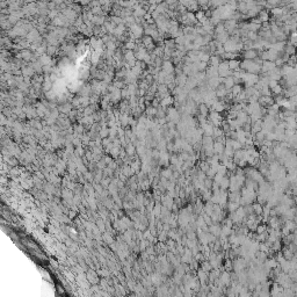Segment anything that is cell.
Segmentation results:
<instances>
[{"instance_id":"obj_5","label":"cell","mask_w":297,"mask_h":297,"mask_svg":"<svg viewBox=\"0 0 297 297\" xmlns=\"http://www.w3.org/2000/svg\"><path fill=\"white\" fill-rule=\"evenodd\" d=\"M229 186H230V179L228 178L226 175L223 177L222 179V181L219 182V189H222V191H226L228 188H229Z\"/></svg>"},{"instance_id":"obj_4","label":"cell","mask_w":297,"mask_h":297,"mask_svg":"<svg viewBox=\"0 0 297 297\" xmlns=\"http://www.w3.org/2000/svg\"><path fill=\"white\" fill-rule=\"evenodd\" d=\"M257 16H258V19L261 21V23H262V22H268V19H269V13H268L267 11H262V9H261V11L258 13Z\"/></svg>"},{"instance_id":"obj_8","label":"cell","mask_w":297,"mask_h":297,"mask_svg":"<svg viewBox=\"0 0 297 297\" xmlns=\"http://www.w3.org/2000/svg\"><path fill=\"white\" fill-rule=\"evenodd\" d=\"M198 110H200V115H203V116H208L209 114V108L205 106V103H200Z\"/></svg>"},{"instance_id":"obj_2","label":"cell","mask_w":297,"mask_h":297,"mask_svg":"<svg viewBox=\"0 0 297 297\" xmlns=\"http://www.w3.org/2000/svg\"><path fill=\"white\" fill-rule=\"evenodd\" d=\"M161 70L164 71L165 73L170 74V73L174 72V66H173V63L171 60H164L163 64H161Z\"/></svg>"},{"instance_id":"obj_12","label":"cell","mask_w":297,"mask_h":297,"mask_svg":"<svg viewBox=\"0 0 297 297\" xmlns=\"http://www.w3.org/2000/svg\"><path fill=\"white\" fill-rule=\"evenodd\" d=\"M200 7H204L207 5H209V0H196Z\"/></svg>"},{"instance_id":"obj_11","label":"cell","mask_w":297,"mask_h":297,"mask_svg":"<svg viewBox=\"0 0 297 297\" xmlns=\"http://www.w3.org/2000/svg\"><path fill=\"white\" fill-rule=\"evenodd\" d=\"M266 230H267V225H265V224H261V225L258 224L257 229H255V231H257L258 235H259V233H262V232H265Z\"/></svg>"},{"instance_id":"obj_15","label":"cell","mask_w":297,"mask_h":297,"mask_svg":"<svg viewBox=\"0 0 297 297\" xmlns=\"http://www.w3.org/2000/svg\"><path fill=\"white\" fill-rule=\"evenodd\" d=\"M200 289H201V290L203 291V290H204V287H201V288H200ZM207 294H208V292H205V291H204V292H198L197 295H204V296H205V295H207Z\"/></svg>"},{"instance_id":"obj_14","label":"cell","mask_w":297,"mask_h":297,"mask_svg":"<svg viewBox=\"0 0 297 297\" xmlns=\"http://www.w3.org/2000/svg\"><path fill=\"white\" fill-rule=\"evenodd\" d=\"M133 151H135V150H133V146H129V147H128V153L132 154V153H133Z\"/></svg>"},{"instance_id":"obj_10","label":"cell","mask_w":297,"mask_h":297,"mask_svg":"<svg viewBox=\"0 0 297 297\" xmlns=\"http://www.w3.org/2000/svg\"><path fill=\"white\" fill-rule=\"evenodd\" d=\"M209 167H210V165H209L205 160H203V161H201V164H200V171H202L205 173V172L209 170Z\"/></svg>"},{"instance_id":"obj_6","label":"cell","mask_w":297,"mask_h":297,"mask_svg":"<svg viewBox=\"0 0 297 297\" xmlns=\"http://www.w3.org/2000/svg\"><path fill=\"white\" fill-rule=\"evenodd\" d=\"M282 255H283V258L285 259V260H291L292 258L295 257V253L294 252L291 251L290 248L287 246L283 250V253H282Z\"/></svg>"},{"instance_id":"obj_9","label":"cell","mask_w":297,"mask_h":297,"mask_svg":"<svg viewBox=\"0 0 297 297\" xmlns=\"http://www.w3.org/2000/svg\"><path fill=\"white\" fill-rule=\"evenodd\" d=\"M156 114H157V108H156V107L149 106L147 108H146V115L149 116V119L156 116Z\"/></svg>"},{"instance_id":"obj_13","label":"cell","mask_w":297,"mask_h":297,"mask_svg":"<svg viewBox=\"0 0 297 297\" xmlns=\"http://www.w3.org/2000/svg\"><path fill=\"white\" fill-rule=\"evenodd\" d=\"M164 0H149L147 2H149V5H152V4H154V5H159V4H161Z\"/></svg>"},{"instance_id":"obj_1","label":"cell","mask_w":297,"mask_h":297,"mask_svg":"<svg viewBox=\"0 0 297 297\" xmlns=\"http://www.w3.org/2000/svg\"><path fill=\"white\" fill-rule=\"evenodd\" d=\"M258 51L255 49H246L244 52H243V57L244 59H251L253 60L255 57H258Z\"/></svg>"},{"instance_id":"obj_3","label":"cell","mask_w":297,"mask_h":297,"mask_svg":"<svg viewBox=\"0 0 297 297\" xmlns=\"http://www.w3.org/2000/svg\"><path fill=\"white\" fill-rule=\"evenodd\" d=\"M229 37H230V35L228 34V32H225V30L223 33H219L215 35V40L217 41V42H219V43H222V44L229 40Z\"/></svg>"},{"instance_id":"obj_7","label":"cell","mask_w":297,"mask_h":297,"mask_svg":"<svg viewBox=\"0 0 297 297\" xmlns=\"http://www.w3.org/2000/svg\"><path fill=\"white\" fill-rule=\"evenodd\" d=\"M229 69L231 71H237V70H239V62L237 59L229 60Z\"/></svg>"}]
</instances>
